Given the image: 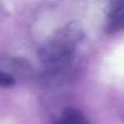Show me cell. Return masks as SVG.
Masks as SVG:
<instances>
[{
	"mask_svg": "<svg viewBox=\"0 0 124 124\" xmlns=\"http://www.w3.org/2000/svg\"><path fill=\"white\" fill-rule=\"evenodd\" d=\"M54 124H91L84 113L79 109L67 107L62 111L61 116Z\"/></svg>",
	"mask_w": 124,
	"mask_h": 124,
	"instance_id": "cell-2",
	"label": "cell"
},
{
	"mask_svg": "<svg viewBox=\"0 0 124 124\" xmlns=\"http://www.w3.org/2000/svg\"><path fill=\"white\" fill-rule=\"evenodd\" d=\"M124 30V9L120 10L109 16L107 23V34H115Z\"/></svg>",
	"mask_w": 124,
	"mask_h": 124,
	"instance_id": "cell-3",
	"label": "cell"
},
{
	"mask_svg": "<svg viewBox=\"0 0 124 124\" xmlns=\"http://www.w3.org/2000/svg\"><path fill=\"white\" fill-rule=\"evenodd\" d=\"M84 37L81 24L71 21L58 30L38 50V56L43 64L51 65L71 58L78 45Z\"/></svg>",
	"mask_w": 124,
	"mask_h": 124,
	"instance_id": "cell-1",
	"label": "cell"
},
{
	"mask_svg": "<svg viewBox=\"0 0 124 124\" xmlns=\"http://www.w3.org/2000/svg\"><path fill=\"white\" fill-rule=\"evenodd\" d=\"M104 10L107 16L124 9V0H101Z\"/></svg>",
	"mask_w": 124,
	"mask_h": 124,
	"instance_id": "cell-4",
	"label": "cell"
},
{
	"mask_svg": "<svg viewBox=\"0 0 124 124\" xmlns=\"http://www.w3.org/2000/svg\"><path fill=\"white\" fill-rule=\"evenodd\" d=\"M15 78L10 74L0 70V88H12L16 84Z\"/></svg>",
	"mask_w": 124,
	"mask_h": 124,
	"instance_id": "cell-5",
	"label": "cell"
}]
</instances>
